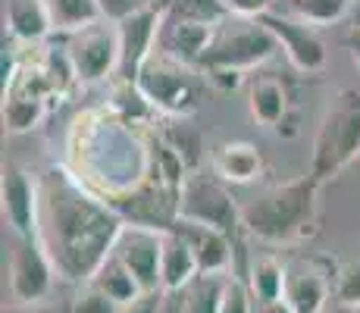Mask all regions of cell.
Wrapping results in <instances>:
<instances>
[{
    "instance_id": "obj_17",
    "label": "cell",
    "mask_w": 360,
    "mask_h": 313,
    "mask_svg": "<svg viewBox=\"0 0 360 313\" xmlns=\"http://www.w3.org/2000/svg\"><path fill=\"white\" fill-rule=\"evenodd\" d=\"M213 172L229 185H251L263 172V157L254 144L229 141L213 151Z\"/></svg>"
},
{
    "instance_id": "obj_20",
    "label": "cell",
    "mask_w": 360,
    "mask_h": 313,
    "mask_svg": "<svg viewBox=\"0 0 360 313\" xmlns=\"http://www.w3.org/2000/svg\"><path fill=\"white\" fill-rule=\"evenodd\" d=\"M47 10V19H51V32H82L85 25L98 23L101 6L98 0H41Z\"/></svg>"
},
{
    "instance_id": "obj_22",
    "label": "cell",
    "mask_w": 360,
    "mask_h": 313,
    "mask_svg": "<svg viewBox=\"0 0 360 313\" xmlns=\"http://www.w3.org/2000/svg\"><path fill=\"white\" fill-rule=\"evenodd\" d=\"M6 25L19 41H41L51 32V19L41 0H6Z\"/></svg>"
},
{
    "instance_id": "obj_33",
    "label": "cell",
    "mask_w": 360,
    "mask_h": 313,
    "mask_svg": "<svg viewBox=\"0 0 360 313\" xmlns=\"http://www.w3.org/2000/svg\"><path fill=\"white\" fill-rule=\"evenodd\" d=\"M345 44H348L351 60H354V66H357V72H360V25H351V32H348V38H345Z\"/></svg>"
},
{
    "instance_id": "obj_29",
    "label": "cell",
    "mask_w": 360,
    "mask_h": 313,
    "mask_svg": "<svg viewBox=\"0 0 360 313\" xmlns=\"http://www.w3.org/2000/svg\"><path fill=\"white\" fill-rule=\"evenodd\" d=\"M335 301L360 307V260H351L335 276Z\"/></svg>"
},
{
    "instance_id": "obj_3",
    "label": "cell",
    "mask_w": 360,
    "mask_h": 313,
    "mask_svg": "<svg viewBox=\"0 0 360 313\" xmlns=\"http://www.w3.org/2000/svg\"><path fill=\"white\" fill-rule=\"evenodd\" d=\"M360 160V88H342L329 101L314 138L310 176L329 182Z\"/></svg>"
},
{
    "instance_id": "obj_21",
    "label": "cell",
    "mask_w": 360,
    "mask_h": 313,
    "mask_svg": "<svg viewBox=\"0 0 360 313\" xmlns=\"http://www.w3.org/2000/svg\"><path fill=\"white\" fill-rule=\"evenodd\" d=\"M351 6H354V0H279V13L301 19L314 29H323V25L351 16Z\"/></svg>"
},
{
    "instance_id": "obj_2",
    "label": "cell",
    "mask_w": 360,
    "mask_h": 313,
    "mask_svg": "<svg viewBox=\"0 0 360 313\" xmlns=\"http://www.w3.org/2000/svg\"><path fill=\"white\" fill-rule=\"evenodd\" d=\"M320 179L297 176L273 185L241 207V226L269 245H297L316 232L320 219Z\"/></svg>"
},
{
    "instance_id": "obj_5",
    "label": "cell",
    "mask_w": 360,
    "mask_h": 313,
    "mask_svg": "<svg viewBox=\"0 0 360 313\" xmlns=\"http://www.w3.org/2000/svg\"><path fill=\"white\" fill-rule=\"evenodd\" d=\"M226 185L229 182H223L217 172L213 176H204L198 170L185 172L182 188H179L176 219L200 222V226H213L219 232L232 235L241 226V207L235 204L232 191Z\"/></svg>"
},
{
    "instance_id": "obj_30",
    "label": "cell",
    "mask_w": 360,
    "mask_h": 313,
    "mask_svg": "<svg viewBox=\"0 0 360 313\" xmlns=\"http://www.w3.org/2000/svg\"><path fill=\"white\" fill-rule=\"evenodd\" d=\"M101 6V16L110 19V23H122V19L135 16L138 10L148 6V0H98Z\"/></svg>"
},
{
    "instance_id": "obj_32",
    "label": "cell",
    "mask_w": 360,
    "mask_h": 313,
    "mask_svg": "<svg viewBox=\"0 0 360 313\" xmlns=\"http://www.w3.org/2000/svg\"><path fill=\"white\" fill-rule=\"evenodd\" d=\"M160 298H163V291H144L131 304L120 307V313H160Z\"/></svg>"
},
{
    "instance_id": "obj_23",
    "label": "cell",
    "mask_w": 360,
    "mask_h": 313,
    "mask_svg": "<svg viewBox=\"0 0 360 313\" xmlns=\"http://www.w3.org/2000/svg\"><path fill=\"white\" fill-rule=\"evenodd\" d=\"M91 285H98L101 291H107V295L113 298L120 307H126V304H131L138 295H144L141 285H138V279L129 273L126 267H122V260L116 254H110L107 260L101 263V269L91 276Z\"/></svg>"
},
{
    "instance_id": "obj_9",
    "label": "cell",
    "mask_w": 360,
    "mask_h": 313,
    "mask_svg": "<svg viewBox=\"0 0 360 313\" xmlns=\"http://www.w3.org/2000/svg\"><path fill=\"white\" fill-rule=\"evenodd\" d=\"M53 267L47 248L38 238H19V248L10 257V295L16 304H41L53 291Z\"/></svg>"
},
{
    "instance_id": "obj_10",
    "label": "cell",
    "mask_w": 360,
    "mask_h": 313,
    "mask_svg": "<svg viewBox=\"0 0 360 313\" xmlns=\"http://www.w3.org/2000/svg\"><path fill=\"white\" fill-rule=\"evenodd\" d=\"M260 23L276 34L279 47L285 51L288 63H292L297 72H320V69L326 66V57H329L326 44H323V38L316 34L314 25L301 23V19H295V16H285V13H279V10L263 13Z\"/></svg>"
},
{
    "instance_id": "obj_13",
    "label": "cell",
    "mask_w": 360,
    "mask_h": 313,
    "mask_svg": "<svg viewBox=\"0 0 360 313\" xmlns=\"http://www.w3.org/2000/svg\"><path fill=\"white\" fill-rule=\"evenodd\" d=\"M332 279L316 260L297 257L285 263V301L295 313H326Z\"/></svg>"
},
{
    "instance_id": "obj_36",
    "label": "cell",
    "mask_w": 360,
    "mask_h": 313,
    "mask_svg": "<svg viewBox=\"0 0 360 313\" xmlns=\"http://www.w3.org/2000/svg\"><path fill=\"white\" fill-rule=\"evenodd\" d=\"M148 6L150 10H157V13H166L172 6V0H148Z\"/></svg>"
},
{
    "instance_id": "obj_27",
    "label": "cell",
    "mask_w": 360,
    "mask_h": 313,
    "mask_svg": "<svg viewBox=\"0 0 360 313\" xmlns=\"http://www.w3.org/2000/svg\"><path fill=\"white\" fill-rule=\"evenodd\" d=\"M69 313H120V304H116L107 291H101L98 285L85 282V288L69 304Z\"/></svg>"
},
{
    "instance_id": "obj_26",
    "label": "cell",
    "mask_w": 360,
    "mask_h": 313,
    "mask_svg": "<svg viewBox=\"0 0 360 313\" xmlns=\"http://www.w3.org/2000/svg\"><path fill=\"white\" fill-rule=\"evenodd\" d=\"M169 19H188V23H204V25H219L229 10L223 0H172V6L163 13Z\"/></svg>"
},
{
    "instance_id": "obj_24",
    "label": "cell",
    "mask_w": 360,
    "mask_h": 313,
    "mask_svg": "<svg viewBox=\"0 0 360 313\" xmlns=\"http://www.w3.org/2000/svg\"><path fill=\"white\" fill-rule=\"evenodd\" d=\"M248 288H251L254 301H279L285 298V267L276 257H257L251 263V276H248Z\"/></svg>"
},
{
    "instance_id": "obj_19",
    "label": "cell",
    "mask_w": 360,
    "mask_h": 313,
    "mask_svg": "<svg viewBox=\"0 0 360 313\" xmlns=\"http://www.w3.org/2000/svg\"><path fill=\"white\" fill-rule=\"evenodd\" d=\"M44 120V97L32 88L16 85L4 88V122L6 132L13 135H22V132H32L34 125Z\"/></svg>"
},
{
    "instance_id": "obj_7",
    "label": "cell",
    "mask_w": 360,
    "mask_h": 313,
    "mask_svg": "<svg viewBox=\"0 0 360 313\" xmlns=\"http://www.w3.org/2000/svg\"><path fill=\"white\" fill-rule=\"evenodd\" d=\"M66 60L72 79L82 85L116 75V69H120V29H116V23L98 19L82 32H75L66 47Z\"/></svg>"
},
{
    "instance_id": "obj_18",
    "label": "cell",
    "mask_w": 360,
    "mask_h": 313,
    "mask_svg": "<svg viewBox=\"0 0 360 313\" xmlns=\"http://www.w3.org/2000/svg\"><path fill=\"white\" fill-rule=\"evenodd\" d=\"M248 110H251L254 122L276 129L288 113V91L279 79L273 75H257L248 85Z\"/></svg>"
},
{
    "instance_id": "obj_34",
    "label": "cell",
    "mask_w": 360,
    "mask_h": 313,
    "mask_svg": "<svg viewBox=\"0 0 360 313\" xmlns=\"http://www.w3.org/2000/svg\"><path fill=\"white\" fill-rule=\"evenodd\" d=\"M257 313H295L292 310V304L285 301V298H279V301H266V304H260V310Z\"/></svg>"
},
{
    "instance_id": "obj_35",
    "label": "cell",
    "mask_w": 360,
    "mask_h": 313,
    "mask_svg": "<svg viewBox=\"0 0 360 313\" xmlns=\"http://www.w3.org/2000/svg\"><path fill=\"white\" fill-rule=\"evenodd\" d=\"M326 313H360V307H351V304H342V301H335Z\"/></svg>"
},
{
    "instance_id": "obj_25",
    "label": "cell",
    "mask_w": 360,
    "mask_h": 313,
    "mask_svg": "<svg viewBox=\"0 0 360 313\" xmlns=\"http://www.w3.org/2000/svg\"><path fill=\"white\" fill-rule=\"evenodd\" d=\"M223 285H226V276H198V279L185 288L182 313H219Z\"/></svg>"
},
{
    "instance_id": "obj_28",
    "label": "cell",
    "mask_w": 360,
    "mask_h": 313,
    "mask_svg": "<svg viewBox=\"0 0 360 313\" xmlns=\"http://www.w3.org/2000/svg\"><path fill=\"white\" fill-rule=\"evenodd\" d=\"M219 313H254V295H251V288H248L241 279H235V276H226Z\"/></svg>"
},
{
    "instance_id": "obj_12",
    "label": "cell",
    "mask_w": 360,
    "mask_h": 313,
    "mask_svg": "<svg viewBox=\"0 0 360 313\" xmlns=\"http://www.w3.org/2000/svg\"><path fill=\"white\" fill-rule=\"evenodd\" d=\"M4 219L19 238H38L41 226V191L22 166H6L0 182Z\"/></svg>"
},
{
    "instance_id": "obj_4",
    "label": "cell",
    "mask_w": 360,
    "mask_h": 313,
    "mask_svg": "<svg viewBox=\"0 0 360 313\" xmlns=\"http://www.w3.org/2000/svg\"><path fill=\"white\" fill-rule=\"evenodd\" d=\"M279 41L276 34L260 23V19H245V25L232 32H217L213 44L207 47V53L200 57L198 69L200 72H210V69H226V72H241L248 69H257L266 60H273L279 53Z\"/></svg>"
},
{
    "instance_id": "obj_14",
    "label": "cell",
    "mask_w": 360,
    "mask_h": 313,
    "mask_svg": "<svg viewBox=\"0 0 360 313\" xmlns=\"http://www.w3.org/2000/svg\"><path fill=\"white\" fill-rule=\"evenodd\" d=\"M213 38H217V25L163 16L160 34H157V51L185 63V66H198L200 57L207 53V47L213 44Z\"/></svg>"
},
{
    "instance_id": "obj_1",
    "label": "cell",
    "mask_w": 360,
    "mask_h": 313,
    "mask_svg": "<svg viewBox=\"0 0 360 313\" xmlns=\"http://www.w3.org/2000/svg\"><path fill=\"white\" fill-rule=\"evenodd\" d=\"M126 219L113 204L94 194L75 172L53 166L41 185L38 241L47 248L63 279L91 282L101 263L113 254Z\"/></svg>"
},
{
    "instance_id": "obj_8",
    "label": "cell",
    "mask_w": 360,
    "mask_h": 313,
    "mask_svg": "<svg viewBox=\"0 0 360 313\" xmlns=\"http://www.w3.org/2000/svg\"><path fill=\"white\" fill-rule=\"evenodd\" d=\"M113 254L138 279L141 291H163V279H160L163 229L148 226V222H126L122 232L116 235Z\"/></svg>"
},
{
    "instance_id": "obj_6",
    "label": "cell",
    "mask_w": 360,
    "mask_h": 313,
    "mask_svg": "<svg viewBox=\"0 0 360 313\" xmlns=\"http://www.w3.org/2000/svg\"><path fill=\"white\" fill-rule=\"evenodd\" d=\"M188 69L191 66L166 57L163 51H154L141 66V72H138L135 88L141 91L148 107L169 116H188L198 107L195 79H191Z\"/></svg>"
},
{
    "instance_id": "obj_15",
    "label": "cell",
    "mask_w": 360,
    "mask_h": 313,
    "mask_svg": "<svg viewBox=\"0 0 360 313\" xmlns=\"http://www.w3.org/2000/svg\"><path fill=\"white\" fill-rule=\"evenodd\" d=\"M172 226L195 248L200 276H229V269H232V235L229 232H219L213 226H200V222H185V219H176Z\"/></svg>"
},
{
    "instance_id": "obj_31",
    "label": "cell",
    "mask_w": 360,
    "mask_h": 313,
    "mask_svg": "<svg viewBox=\"0 0 360 313\" xmlns=\"http://www.w3.org/2000/svg\"><path fill=\"white\" fill-rule=\"evenodd\" d=\"M273 4L276 0H223L229 16H238V19H260L263 13L273 10Z\"/></svg>"
},
{
    "instance_id": "obj_16",
    "label": "cell",
    "mask_w": 360,
    "mask_h": 313,
    "mask_svg": "<svg viewBox=\"0 0 360 313\" xmlns=\"http://www.w3.org/2000/svg\"><path fill=\"white\" fill-rule=\"evenodd\" d=\"M200 276L195 248L188 245L176 226L163 229V260H160V279H163V295H176L185 291L191 282Z\"/></svg>"
},
{
    "instance_id": "obj_11",
    "label": "cell",
    "mask_w": 360,
    "mask_h": 313,
    "mask_svg": "<svg viewBox=\"0 0 360 313\" xmlns=\"http://www.w3.org/2000/svg\"><path fill=\"white\" fill-rule=\"evenodd\" d=\"M160 25H163V13L150 10V6H144L135 16L116 23V29H120V69H116V79L120 82H131L135 85L141 66L157 51Z\"/></svg>"
},
{
    "instance_id": "obj_37",
    "label": "cell",
    "mask_w": 360,
    "mask_h": 313,
    "mask_svg": "<svg viewBox=\"0 0 360 313\" xmlns=\"http://www.w3.org/2000/svg\"><path fill=\"white\" fill-rule=\"evenodd\" d=\"M351 25H360V0H354V6H351Z\"/></svg>"
}]
</instances>
